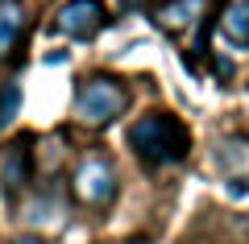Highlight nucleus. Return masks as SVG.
<instances>
[{
    "label": "nucleus",
    "instance_id": "3",
    "mask_svg": "<svg viewBox=\"0 0 249 244\" xmlns=\"http://www.w3.org/2000/svg\"><path fill=\"white\" fill-rule=\"evenodd\" d=\"M116 191H121V182H116V170H112V162H108L104 153H88L79 166H75V174H71V195L83 203V207H91V211L112 207V203H116Z\"/></svg>",
    "mask_w": 249,
    "mask_h": 244
},
{
    "label": "nucleus",
    "instance_id": "2",
    "mask_svg": "<svg viewBox=\"0 0 249 244\" xmlns=\"http://www.w3.org/2000/svg\"><path fill=\"white\" fill-rule=\"evenodd\" d=\"M129 112V87L112 75H88L75 91V120L88 129H104Z\"/></svg>",
    "mask_w": 249,
    "mask_h": 244
},
{
    "label": "nucleus",
    "instance_id": "13",
    "mask_svg": "<svg viewBox=\"0 0 249 244\" xmlns=\"http://www.w3.org/2000/svg\"><path fill=\"white\" fill-rule=\"evenodd\" d=\"M212 70H216V79H220V83H229V79H232V62L224 58V54H220V58L212 62Z\"/></svg>",
    "mask_w": 249,
    "mask_h": 244
},
{
    "label": "nucleus",
    "instance_id": "1",
    "mask_svg": "<svg viewBox=\"0 0 249 244\" xmlns=\"http://www.w3.org/2000/svg\"><path fill=\"white\" fill-rule=\"evenodd\" d=\"M129 149L145 166H178L191 153V132L170 112H145L129 124Z\"/></svg>",
    "mask_w": 249,
    "mask_h": 244
},
{
    "label": "nucleus",
    "instance_id": "5",
    "mask_svg": "<svg viewBox=\"0 0 249 244\" xmlns=\"http://www.w3.org/2000/svg\"><path fill=\"white\" fill-rule=\"evenodd\" d=\"M108 21V4L104 0H67L54 17V29L71 42H91Z\"/></svg>",
    "mask_w": 249,
    "mask_h": 244
},
{
    "label": "nucleus",
    "instance_id": "7",
    "mask_svg": "<svg viewBox=\"0 0 249 244\" xmlns=\"http://www.w3.org/2000/svg\"><path fill=\"white\" fill-rule=\"evenodd\" d=\"M204 9H208V0H162L158 9H154V25H158L162 33L178 37L204 17Z\"/></svg>",
    "mask_w": 249,
    "mask_h": 244
},
{
    "label": "nucleus",
    "instance_id": "10",
    "mask_svg": "<svg viewBox=\"0 0 249 244\" xmlns=\"http://www.w3.org/2000/svg\"><path fill=\"white\" fill-rule=\"evenodd\" d=\"M25 219H29V224H46V228H54V224H62V203L54 199L50 191H42V199L25 207Z\"/></svg>",
    "mask_w": 249,
    "mask_h": 244
},
{
    "label": "nucleus",
    "instance_id": "11",
    "mask_svg": "<svg viewBox=\"0 0 249 244\" xmlns=\"http://www.w3.org/2000/svg\"><path fill=\"white\" fill-rule=\"evenodd\" d=\"M21 99H25V96H21L17 83H4V87H0V132L21 116Z\"/></svg>",
    "mask_w": 249,
    "mask_h": 244
},
{
    "label": "nucleus",
    "instance_id": "9",
    "mask_svg": "<svg viewBox=\"0 0 249 244\" xmlns=\"http://www.w3.org/2000/svg\"><path fill=\"white\" fill-rule=\"evenodd\" d=\"M220 33L229 37L237 50L249 46V0H229L220 13Z\"/></svg>",
    "mask_w": 249,
    "mask_h": 244
},
{
    "label": "nucleus",
    "instance_id": "6",
    "mask_svg": "<svg viewBox=\"0 0 249 244\" xmlns=\"http://www.w3.org/2000/svg\"><path fill=\"white\" fill-rule=\"evenodd\" d=\"M216 162L229 178V195H249V137H224L216 145Z\"/></svg>",
    "mask_w": 249,
    "mask_h": 244
},
{
    "label": "nucleus",
    "instance_id": "12",
    "mask_svg": "<svg viewBox=\"0 0 249 244\" xmlns=\"http://www.w3.org/2000/svg\"><path fill=\"white\" fill-rule=\"evenodd\" d=\"M58 162H62V137H58V132H54V137L46 141V170H54V166H58Z\"/></svg>",
    "mask_w": 249,
    "mask_h": 244
},
{
    "label": "nucleus",
    "instance_id": "4",
    "mask_svg": "<svg viewBox=\"0 0 249 244\" xmlns=\"http://www.w3.org/2000/svg\"><path fill=\"white\" fill-rule=\"evenodd\" d=\"M37 174V153H34V137H17L4 145V153H0V191L9 195V199H17V195L29 191V182H34Z\"/></svg>",
    "mask_w": 249,
    "mask_h": 244
},
{
    "label": "nucleus",
    "instance_id": "14",
    "mask_svg": "<svg viewBox=\"0 0 249 244\" xmlns=\"http://www.w3.org/2000/svg\"><path fill=\"white\" fill-rule=\"evenodd\" d=\"M13 244H46V240H42V236H17Z\"/></svg>",
    "mask_w": 249,
    "mask_h": 244
},
{
    "label": "nucleus",
    "instance_id": "8",
    "mask_svg": "<svg viewBox=\"0 0 249 244\" xmlns=\"http://www.w3.org/2000/svg\"><path fill=\"white\" fill-rule=\"evenodd\" d=\"M25 29H29V9H25V0H0V58L17 54Z\"/></svg>",
    "mask_w": 249,
    "mask_h": 244
}]
</instances>
